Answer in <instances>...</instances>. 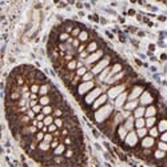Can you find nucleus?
I'll list each match as a JSON object with an SVG mask.
<instances>
[{"label":"nucleus","instance_id":"obj_34","mask_svg":"<svg viewBox=\"0 0 167 167\" xmlns=\"http://www.w3.org/2000/svg\"><path fill=\"white\" fill-rule=\"evenodd\" d=\"M78 39H79V42H86V40L88 39V32L82 31V32H80V35L78 36Z\"/></svg>","mask_w":167,"mask_h":167},{"label":"nucleus","instance_id":"obj_24","mask_svg":"<svg viewBox=\"0 0 167 167\" xmlns=\"http://www.w3.org/2000/svg\"><path fill=\"white\" fill-rule=\"evenodd\" d=\"M49 147H51V143L44 142V140L39 143V150H40V151H42V152H47V151H48V150H49Z\"/></svg>","mask_w":167,"mask_h":167},{"label":"nucleus","instance_id":"obj_20","mask_svg":"<svg viewBox=\"0 0 167 167\" xmlns=\"http://www.w3.org/2000/svg\"><path fill=\"white\" fill-rule=\"evenodd\" d=\"M49 91H51V86H49V84H42V86H40L39 94H40L42 96H46V95H48Z\"/></svg>","mask_w":167,"mask_h":167},{"label":"nucleus","instance_id":"obj_21","mask_svg":"<svg viewBox=\"0 0 167 167\" xmlns=\"http://www.w3.org/2000/svg\"><path fill=\"white\" fill-rule=\"evenodd\" d=\"M88 53H94V52H96L98 51V43L96 42H91L88 46H87V49H86Z\"/></svg>","mask_w":167,"mask_h":167},{"label":"nucleus","instance_id":"obj_45","mask_svg":"<svg viewBox=\"0 0 167 167\" xmlns=\"http://www.w3.org/2000/svg\"><path fill=\"white\" fill-rule=\"evenodd\" d=\"M52 140H53V136H52V134H51V132L46 134V135H44V142H48V143H51Z\"/></svg>","mask_w":167,"mask_h":167},{"label":"nucleus","instance_id":"obj_16","mask_svg":"<svg viewBox=\"0 0 167 167\" xmlns=\"http://www.w3.org/2000/svg\"><path fill=\"white\" fill-rule=\"evenodd\" d=\"M126 127V130L127 131H132V128H134V126H135V120H134L132 116H130V118H127L126 119V122H124V124H123Z\"/></svg>","mask_w":167,"mask_h":167},{"label":"nucleus","instance_id":"obj_39","mask_svg":"<svg viewBox=\"0 0 167 167\" xmlns=\"http://www.w3.org/2000/svg\"><path fill=\"white\" fill-rule=\"evenodd\" d=\"M44 135H46V132H43V131L36 132V138H35V140H36V142H43V140H44Z\"/></svg>","mask_w":167,"mask_h":167},{"label":"nucleus","instance_id":"obj_43","mask_svg":"<svg viewBox=\"0 0 167 167\" xmlns=\"http://www.w3.org/2000/svg\"><path fill=\"white\" fill-rule=\"evenodd\" d=\"M158 150H162V151H167V143L166 142H159L158 143Z\"/></svg>","mask_w":167,"mask_h":167},{"label":"nucleus","instance_id":"obj_14","mask_svg":"<svg viewBox=\"0 0 167 167\" xmlns=\"http://www.w3.org/2000/svg\"><path fill=\"white\" fill-rule=\"evenodd\" d=\"M154 145H155V139H154L152 136H146V138H143V140H142L143 148H151Z\"/></svg>","mask_w":167,"mask_h":167},{"label":"nucleus","instance_id":"obj_28","mask_svg":"<svg viewBox=\"0 0 167 167\" xmlns=\"http://www.w3.org/2000/svg\"><path fill=\"white\" fill-rule=\"evenodd\" d=\"M135 127L136 128H143V127H146V120L143 118H139L135 120Z\"/></svg>","mask_w":167,"mask_h":167},{"label":"nucleus","instance_id":"obj_52","mask_svg":"<svg viewBox=\"0 0 167 167\" xmlns=\"http://www.w3.org/2000/svg\"><path fill=\"white\" fill-rule=\"evenodd\" d=\"M80 32H82V31H80L79 28H73V31L71 32V35L73 36V38H75V36H79V35H80Z\"/></svg>","mask_w":167,"mask_h":167},{"label":"nucleus","instance_id":"obj_30","mask_svg":"<svg viewBox=\"0 0 167 167\" xmlns=\"http://www.w3.org/2000/svg\"><path fill=\"white\" fill-rule=\"evenodd\" d=\"M147 128H145V127H143V128H138L136 130V135H138V138H146V135H147Z\"/></svg>","mask_w":167,"mask_h":167},{"label":"nucleus","instance_id":"obj_32","mask_svg":"<svg viewBox=\"0 0 167 167\" xmlns=\"http://www.w3.org/2000/svg\"><path fill=\"white\" fill-rule=\"evenodd\" d=\"M92 79H94V73L92 72H87L84 76H82L83 82H92Z\"/></svg>","mask_w":167,"mask_h":167},{"label":"nucleus","instance_id":"obj_47","mask_svg":"<svg viewBox=\"0 0 167 167\" xmlns=\"http://www.w3.org/2000/svg\"><path fill=\"white\" fill-rule=\"evenodd\" d=\"M53 114H55L56 118H60V116H62L63 114H64V111H63V110H60V108H56L55 111H53Z\"/></svg>","mask_w":167,"mask_h":167},{"label":"nucleus","instance_id":"obj_42","mask_svg":"<svg viewBox=\"0 0 167 167\" xmlns=\"http://www.w3.org/2000/svg\"><path fill=\"white\" fill-rule=\"evenodd\" d=\"M86 73H87L86 67H80V68H78V71H76V75H78V76H84Z\"/></svg>","mask_w":167,"mask_h":167},{"label":"nucleus","instance_id":"obj_9","mask_svg":"<svg viewBox=\"0 0 167 167\" xmlns=\"http://www.w3.org/2000/svg\"><path fill=\"white\" fill-rule=\"evenodd\" d=\"M143 94V87L142 86H135L132 88V91L130 92L128 95V100H136L138 98H140V95Z\"/></svg>","mask_w":167,"mask_h":167},{"label":"nucleus","instance_id":"obj_33","mask_svg":"<svg viewBox=\"0 0 167 167\" xmlns=\"http://www.w3.org/2000/svg\"><path fill=\"white\" fill-rule=\"evenodd\" d=\"M53 111V108H52V106H46V107H43V114H44L46 116H48V115H51Z\"/></svg>","mask_w":167,"mask_h":167},{"label":"nucleus","instance_id":"obj_40","mask_svg":"<svg viewBox=\"0 0 167 167\" xmlns=\"http://www.w3.org/2000/svg\"><path fill=\"white\" fill-rule=\"evenodd\" d=\"M76 67H78V62H76V60H71V62H70L68 64H67V68H68L70 71H72V70H75Z\"/></svg>","mask_w":167,"mask_h":167},{"label":"nucleus","instance_id":"obj_2","mask_svg":"<svg viewBox=\"0 0 167 167\" xmlns=\"http://www.w3.org/2000/svg\"><path fill=\"white\" fill-rule=\"evenodd\" d=\"M126 90V84H118V86H114L108 90V92H107V96H108L110 99H116L120 94H123Z\"/></svg>","mask_w":167,"mask_h":167},{"label":"nucleus","instance_id":"obj_55","mask_svg":"<svg viewBox=\"0 0 167 167\" xmlns=\"http://www.w3.org/2000/svg\"><path fill=\"white\" fill-rule=\"evenodd\" d=\"M78 46H79V39H75V40L72 42V47H73V48H76Z\"/></svg>","mask_w":167,"mask_h":167},{"label":"nucleus","instance_id":"obj_54","mask_svg":"<svg viewBox=\"0 0 167 167\" xmlns=\"http://www.w3.org/2000/svg\"><path fill=\"white\" fill-rule=\"evenodd\" d=\"M58 146H59V140H58V139H56V140H52V142H51V147H52V148H56Z\"/></svg>","mask_w":167,"mask_h":167},{"label":"nucleus","instance_id":"obj_44","mask_svg":"<svg viewBox=\"0 0 167 167\" xmlns=\"http://www.w3.org/2000/svg\"><path fill=\"white\" fill-rule=\"evenodd\" d=\"M32 111L35 112V114H42V111H43V106H40V104H36V106L32 108Z\"/></svg>","mask_w":167,"mask_h":167},{"label":"nucleus","instance_id":"obj_51","mask_svg":"<svg viewBox=\"0 0 167 167\" xmlns=\"http://www.w3.org/2000/svg\"><path fill=\"white\" fill-rule=\"evenodd\" d=\"M27 115H28V116H29V118H31L32 120H33V118H36V116H35V115H36V114H35V112H33V111H32V108H29V110H28V111H27Z\"/></svg>","mask_w":167,"mask_h":167},{"label":"nucleus","instance_id":"obj_12","mask_svg":"<svg viewBox=\"0 0 167 167\" xmlns=\"http://www.w3.org/2000/svg\"><path fill=\"white\" fill-rule=\"evenodd\" d=\"M124 75H126V72L122 71V72L116 73V75L108 76V79L106 80V83H107V84H114V83H116V82H119V80H122L123 78H124Z\"/></svg>","mask_w":167,"mask_h":167},{"label":"nucleus","instance_id":"obj_8","mask_svg":"<svg viewBox=\"0 0 167 167\" xmlns=\"http://www.w3.org/2000/svg\"><path fill=\"white\" fill-rule=\"evenodd\" d=\"M128 99V95H127V92H123V94H120V95L118 96V98L115 99V103H114V106H115V108H118L120 110L123 106L126 104V100Z\"/></svg>","mask_w":167,"mask_h":167},{"label":"nucleus","instance_id":"obj_13","mask_svg":"<svg viewBox=\"0 0 167 167\" xmlns=\"http://www.w3.org/2000/svg\"><path fill=\"white\" fill-rule=\"evenodd\" d=\"M107 98H108V96H107V95H103V94H102V95H100L99 98L92 103V108H94V110L100 108V106H103V104H104V103L107 102Z\"/></svg>","mask_w":167,"mask_h":167},{"label":"nucleus","instance_id":"obj_1","mask_svg":"<svg viewBox=\"0 0 167 167\" xmlns=\"http://www.w3.org/2000/svg\"><path fill=\"white\" fill-rule=\"evenodd\" d=\"M112 110H114V107L111 104H106L96 110L95 114H94V118H95V120L98 123H103L110 118V115L112 114Z\"/></svg>","mask_w":167,"mask_h":167},{"label":"nucleus","instance_id":"obj_15","mask_svg":"<svg viewBox=\"0 0 167 167\" xmlns=\"http://www.w3.org/2000/svg\"><path fill=\"white\" fill-rule=\"evenodd\" d=\"M136 108H138V100H128L124 104L126 111H135Z\"/></svg>","mask_w":167,"mask_h":167},{"label":"nucleus","instance_id":"obj_46","mask_svg":"<svg viewBox=\"0 0 167 167\" xmlns=\"http://www.w3.org/2000/svg\"><path fill=\"white\" fill-rule=\"evenodd\" d=\"M73 154H75V152H73V150H72V148H68V150L66 151L64 155H66V158H72Z\"/></svg>","mask_w":167,"mask_h":167},{"label":"nucleus","instance_id":"obj_3","mask_svg":"<svg viewBox=\"0 0 167 167\" xmlns=\"http://www.w3.org/2000/svg\"><path fill=\"white\" fill-rule=\"evenodd\" d=\"M108 64H110V58H104V59H102L100 62H98L95 66L92 67L91 72L94 73V75H98V73H100L102 71H104L107 67H108Z\"/></svg>","mask_w":167,"mask_h":167},{"label":"nucleus","instance_id":"obj_23","mask_svg":"<svg viewBox=\"0 0 167 167\" xmlns=\"http://www.w3.org/2000/svg\"><path fill=\"white\" fill-rule=\"evenodd\" d=\"M127 134H128V131L126 130L124 126H119V127H118V135H119L120 139H126Z\"/></svg>","mask_w":167,"mask_h":167},{"label":"nucleus","instance_id":"obj_41","mask_svg":"<svg viewBox=\"0 0 167 167\" xmlns=\"http://www.w3.org/2000/svg\"><path fill=\"white\" fill-rule=\"evenodd\" d=\"M56 124V127L58 128H62L63 126H64V120H63L62 118H55V122H53Z\"/></svg>","mask_w":167,"mask_h":167},{"label":"nucleus","instance_id":"obj_38","mask_svg":"<svg viewBox=\"0 0 167 167\" xmlns=\"http://www.w3.org/2000/svg\"><path fill=\"white\" fill-rule=\"evenodd\" d=\"M29 91H31V94H36L40 91V86L36 84V83H32V86L29 87Z\"/></svg>","mask_w":167,"mask_h":167},{"label":"nucleus","instance_id":"obj_18","mask_svg":"<svg viewBox=\"0 0 167 167\" xmlns=\"http://www.w3.org/2000/svg\"><path fill=\"white\" fill-rule=\"evenodd\" d=\"M110 72H111V70L107 67V68L104 70V71H102L99 73V80L100 82H106L107 79H108V76H110Z\"/></svg>","mask_w":167,"mask_h":167},{"label":"nucleus","instance_id":"obj_58","mask_svg":"<svg viewBox=\"0 0 167 167\" xmlns=\"http://www.w3.org/2000/svg\"><path fill=\"white\" fill-rule=\"evenodd\" d=\"M83 49H84V46H80V47H79V49H78V51H79L80 53H82V52H83Z\"/></svg>","mask_w":167,"mask_h":167},{"label":"nucleus","instance_id":"obj_36","mask_svg":"<svg viewBox=\"0 0 167 167\" xmlns=\"http://www.w3.org/2000/svg\"><path fill=\"white\" fill-rule=\"evenodd\" d=\"M148 132H150V136H152L154 139H155L156 136L159 135V130L156 128V127H151V128H150V131H148Z\"/></svg>","mask_w":167,"mask_h":167},{"label":"nucleus","instance_id":"obj_26","mask_svg":"<svg viewBox=\"0 0 167 167\" xmlns=\"http://www.w3.org/2000/svg\"><path fill=\"white\" fill-rule=\"evenodd\" d=\"M119 72H122V64L120 63H116L115 66L111 68V72H110V76H112V75H116V73H119Z\"/></svg>","mask_w":167,"mask_h":167},{"label":"nucleus","instance_id":"obj_6","mask_svg":"<svg viewBox=\"0 0 167 167\" xmlns=\"http://www.w3.org/2000/svg\"><path fill=\"white\" fill-rule=\"evenodd\" d=\"M94 82H83L82 84H80L78 87V94L79 95H84V94H87L88 91H91V90H94Z\"/></svg>","mask_w":167,"mask_h":167},{"label":"nucleus","instance_id":"obj_31","mask_svg":"<svg viewBox=\"0 0 167 167\" xmlns=\"http://www.w3.org/2000/svg\"><path fill=\"white\" fill-rule=\"evenodd\" d=\"M43 122H44V126H46V127H48V126L53 124V122H55V119H53L51 115H48V116H46V118H44V120H43Z\"/></svg>","mask_w":167,"mask_h":167},{"label":"nucleus","instance_id":"obj_35","mask_svg":"<svg viewBox=\"0 0 167 167\" xmlns=\"http://www.w3.org/2000/svg\"><path fill=\"white\" fill-rule=\"evenodd\" d=\"M155 122H156L155 116H154V118H147L146 119V126L148 127V128H151V127H154V124H155Z\"/></svg>","mask_w":167,"mask_h":167},{"label":"nucleus","instance_id":"obj_50","mask_svg":"<svg viewBox=\"0 0 167 167\" xmlns=\"http://www.w3.org/2000/svg\"><path fill=\"white\" fill-rule=\"evenodd\" d=\"M44 118H46V115H44V114H38V115H36V120H39V122H43V120H44Z\"/></svg>","mask_w":167,"mask_h":167},{"label":"nucleus","instance_id":"obj_27","mask_svg":"<svg viewBox=\"0 0 167 167\" xmlns=\"http://www.w3.org/2000/svg\"><path fill=\"white\" fill-rule=\"evenodd\" d=\"M158 130L159 132H166L167 131V119H162L158 124Z\"/></svg>","mask_w":167,"mask_h":167},{"label":"nucleus","instance_id":"obj_48","mask_svg":"<svg viewBox=\"0 0 167 167\" xmlns=\"http://www.w3.org/2000/svg\"><path fill=\"white\" fill-rule=\"evenodd\" d=\"M58 131V127H56V124L53 123V124H51V126H48V132H56Z\"/></svg>","mask_w":167,"mask_h":167},{"label":"nucleus","instance_id":"obj_37","mask_svg":"<svg viewBox=\"0 0 167 167\" xmlns=\"http://www.w3.org/2000/svg\"><path fill=\"white\" fill-rule=\"evenodd\" d=\"M154 156H155L156 159H163V158L166 156V152L162 151V150H156L155 154H154Z\"/></svg>","mask_w":167,"mask_h":167},{"label":"nucleus","instance_id":"obj_29","mask_svg":"<svg viewBox=\"0 0 167 167\" xmlns=\"http://www.w3.org/2000/svg\"><path fill=\"white\" fill-rule=\"evenodd\" d=\"M52 160H53V163H55V165H59V166H63V165L66 163V160H64V158H63L62 155L55 156V158H53Z\"/></svg>","mask_w":167,"mask_h":167},{"label":"nucleus","instance_id":"obj_7","mask_svg":"<svg viewBox=\"0 0 167 167\" xmlns=\"http://www.w3.org/2000/svg\"><path fill=\"white\" fill-rule=\"evenodd\" d=\"M124 142H126V145L128 147L136 146V143H138V135H136V132L135 131H130L128 134H127Z\"/></svg>","mask_w":167,"mask_h":167},{"label":"nucleus","instance_id":"obj_53","mask_svg":"<svg viewBox=\"0 0 167 167\" xmlns=\"http://www.w3.org/2000/svg\"><path fill=\"white\" fill-rule=\"evenodd\" d=\"M44 122H39V120H38V123H36V128H38V130H43V128H44Z\"/></svg>","mask_w":167,"mask_h":167},{"label":"nucleus","instance_id":"obj_10","mask_svg":"<svg viewBox=\"0 0 167 167\" xmlns=\"http://www.w3.org/2000/svg\"><path fill=\"white\" fill-rule=\"evenodd\" d=\"M152 100H154V98H152L151 94H150L148 91H145L142 95H140L139 102H140V104L142 106H147V104H151Z\"/></svg>","mask_w":167,"mask_h":167},{"label":"nucleus","instance_id":"obj_11","mask_svg":"<svg viewBox=\"0 0 167 167\" xmlns=\"http://www.w3.org/2000/svg\"><path fill=\"white\" fill-rule=\"evenodd\" d=\"M35 132H38V128H36V126H26V127H22L20 128V134L24 136H32Z\"/></svg>","mask_w":167,"mask_h":167},{"label":"nucleus","instance_id":"obj_5","mask_svg":"<svg viewBox=\"0 0 167 167\" xmlns=\"http://www.w3.org/2000/svg\"><path fill=\"white\" fill-rule=\"evenodd\" d=\"M103 56V49H98L96 52H94V53H90L88 56H87V59L84 60V63L87 66H90V64H92V63H95V62H98V60L100 59Z\"/></svg>","mask_w":167,"mask_h":167},{"label":"nucleus","instance_id":"obj_19","mask_svg":"<svg viewBox=\"0 0 167 167\" xmlns=\"http://www.w3.org/2000/svg\"><path fill=\"white\" fill-rule=\"evenodd\" d=\"M145 114H146V108H145V107H138V108L134 111V116H135L136 119H139V118H143V116H145Z\"/></svg>","mask_w":167,"mask_h":167},{"label":"nucleus","instance_id":"obj_17","mask_svg":"<svg viewBox=\"0 0 167 167\" xmlns=\"http://www.w3.org/2000/svg\"><path fill=\"white\" fill-rule=\"evenodd\" d=\"M145 115L147 116V118H154V116L156 115V107H154V106H150V107H147L146 108V114Z\"/></svg>","mask_w":167,"mask_h":167},{"label":"nucleus","instance_id":"obj_49","mask_svg":"<svg viewBox=\"0 0 167 167\" xmlns=\"http://www.w3.org/2000/svg\"><path fill=\"white\" fill-rule=\"evenodd\" d=\"M59 39L62 40V42H64V40L68 39V33H67V32H62V33H60V36H59Z\"/></svg>","mask_w":167,"mask_h":167},{"label":"nucleus","instance_id":"obj_25","mask_svg":"<svg viewBox=\"0 0 167 167\" xmlns=\"http://www.w3.org/2000/svg\"><path fill=\"white\" fill-rule=\"evenodd\" d=\"M49 103H51V98H49L48 95H46V96H42V98L39 99V104H40V106H43V107H46V106H49Z\"/></svg>","mask_w":167,"mask_h":167},{"label":"nucleus","instance_id":"obj_57","mask_svg":"<svg viewBox=\"0 0 167 167\" xmlns=\"http://www.w3.org/2000/svg\"><path fill=\"white\" fill-rule=\"evenodd\" d=\"M64 143H66V145H72V139L71 138H66L64 139Z\"/></svg>","mask_w":167,"mask_h":167},{"label":"nucleus","instance_id":"obj_22","mask_svg":"<svg viewBox=\"0 0 167 167\" xmlns=\"http://www.w3.org/2000/svg\"><path fill=\"white\" fill-rule=\"evenodd\" d=\"M64 152H66V146H64V145H59L55 150H53V155H55V156L63 155Z\"/></svg>","mask_w":167,"mask_h":167},{"label":"nucleus","instance_id":"obj_56","mask_svg":"<svg viewBox=\"0 0 167 167\" xmlns=\"http://www.w3.org/2000/svg\"><path fill=\"white\" fill-rule=\"evenodd\" d=\"M162 142H166V143H167V131L163 132V135H162Z\"/></svg>","mask_w":167,"mask_h":167},{"label":"nucleus","instance_id":"obj_4","mask_svg":"<svg viewBox=\"0 0 167 167\" xmlns=\"http://www.w3.org/2000/svg\"><path fill=\"white\" fill-rule=\"evenodd\" d=\"M102 91H103V88H100V87H96V88H94L91 92L87 94V96L84 98L86 104H91V103L95 102V100L98 99L100 95H102Z\"/></svg>","mask_w":167,"mask_h":167}]
</instances>
